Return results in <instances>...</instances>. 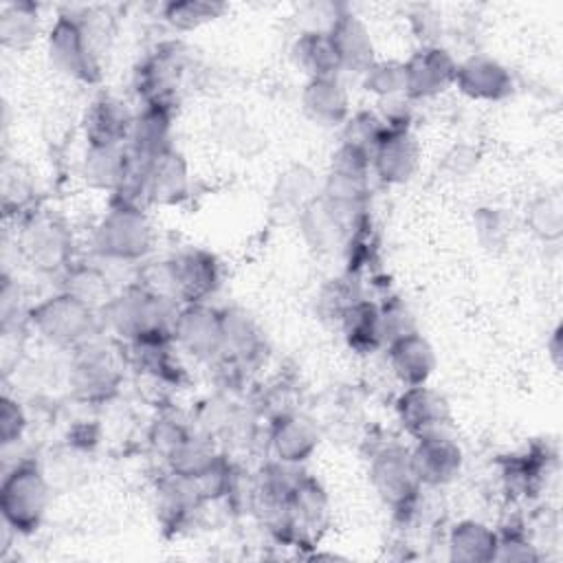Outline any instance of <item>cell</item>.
<instances>
[{
  "mask_svg": "<svg viewBox=\"0 0 563 563\" xmlns=\"http://www.w3.org/2000/svg\"><path fill=\"white\" fill-rule=\"evenodd\" d=\"M321 431L317 422L301 411H284L271 418L268 449L277 462L299 466L319 446Z\"/></svg>",
  "mask_w": 563,
  "mask_h": 563,
  "instance_id": "16",
  "label": "cell"
},
{
  "mask_svg": "<svg viewBox=\"0 0 563 563\" xmlns=\"http://www.w3.org/2000/svg\"><path fill=\"white\" fill-rule=\"evenodd\" d=\"M361 220L363 213L336 207L321 194L297 218L306 244L317 253H332L341 246H347Z\"/></svg>",
  "mask_w": 563,
  "mask_h": 563,
  "instance_id": "11",
  "label": "cell"
},
{
  "mask_svg": "<svg viewBox=\"0 0 563 563\" xmlns=\"http://www.w3.org/2000/svg\"><path fill=\"white\" fill-rule=\"evenodd\" d=\"M387 361L394 376L405 387L427 385L438 365L431 343L416 330L405 332L387 343Z\"/></svg>",
  "mask_w": 563,
  "mask_h": 563,
  "instance_id": "21",
  "label": "cell"
},
{
  "mask_svg": "<svg viewBox=\"0 0 563 563\" xmlns=\"http://www.w3.org/2000/svg\"><path fill=\"white\" fill-rule=\"evenodd\" d=\"M53 484L35 460L18 462L0 484L2 521L18 534H33L48 510Z\"/></svg>",
  "mask_w": 563,
  "mask_h": 563,
  "instance_id": "3",
  "label": "cell"
},
{
  "mask_svg": "<svg viewBox=\"0 0 563 563\" xmlns=\"http://www.w3.org/2000/svg\"><path fill=\"white\" fill-rule=\"evenodd\" d=\"M29 323L46 343L73 352L97 341L103 328V317L90 303L59 290L29 310Z\"/></svg>",
  "mask_w": 563,
  "mask_h": 563,
  "instance_id": "2",
  "label": "cell"
},
{
  "mask_svg": "<svg viewBox=\"0 0 563 563\" xmlns=\"http://www.w3.org/2000/svg\"><path fill=\"white\" fill-rule=\"evenodd\" d=\"M499 534L484 521L462 519L446 539L449 559L457 563H490L497 556Z\"/></svg>",
  "mask_w": 563,
  "mask_h": 563,
  "instance_id": "28",
  "label": "cell"
},
{
  "mask_svg": "<svg viewBox=\"0 0 563 563\" xmlns=\"http://www.w3.org/2000/svg\"><path fill=\"white\" fill-rule=\"evenodd\" d=\"M464 97L473 101H504L515 92V79L510 70L486 53H475L464 62H457L455 84Z\"/></svg>",
  "mask_w": 563,
  "mask_h": 563,
  "instance_id": "17",
  "label": "cell"
},
{
  "mask_svg": "<svg viewBox=\"0 0 563 563\" xmlns=\"http://www.w3.org/2000/svg\"><path fill=\"white\" fill-rule=\"evenodd\" d=\"M95 253L101 260L134 264L154 249V227L145 209L132 202H112L92 235Z\"/></svg>",
  "mask_w": 563,
  "mask_h": 563,
  "instance_id": "4",
  "label": "cell"
},
{
  "mask_svg": "<svg viewBox=\"0 0 563 563\" xmlns=\"http://www.w3.org/2000/svg\"><path fill=\"white\" fill-rule=\"evenodd\" d=\"M548 350H550V356H552V363L554 367L561 365V328L556 325L550 341H548Z\"/></svg>",
  "mask_w": 563,
  "mask_h": 563,
  "instance_id": "45",
  "label": "cell"
},
{
  "mask_svg": "<svg viewBox=\"0 0 563 563\" xmlns=\"http://www.w3.org/2000/svg\"><path fill=\"white\" fill-rule=\"evenodd\" d=\"M369 172H372V152L369 150H365L356 143H350V141H341V145L332 152L328 174L369 183Z\"/></svg>",
  "mask_w": 563,
  "mask_h": 563,
  "instance_id": "40",
  "label": "cell"
},
{
  "mask_svg": "<svg viewBox=\"0 0 563 563\" xmlns=\"http://www.w3.org/2000/svg\"><path fill=\"white\" fill-rule=\"evenodd\" d=\"M167 273L174 299L183 303H207L222 284V268L213 253L205 249H185L167 260Z\"/></svg>",
  "mask_w": 563,
  "mask_h": 563,
  "instance_id": "10",
  "label": "cell"
},
{
  "mask_svg": "<svg viewBox=\"0 0 563 563\" xmlns=\"http://www.w3.org/2000/svg\"><path fill=\"white\" fill-rule=\"evenodd\" d=\"M40 35V13L31 2L4 4L0 13V42L4 48H29Z\"/></svg>",
  "mask_w": 563,
  "mask_h": 563,
  "instance_id": "34",
  "label": "cell"
},
{
  "mask_svg": "<svg viewBox=\"0 0 563 563\" xmlns=\"http://www.w3.org/2000/svg\"><path fill=\"white\" fill-rule=\"evenodd\" d=\"M68 389L75 400L86 405H106L123 387L125 372L121 358L99 341L73 350L66 372Z\"/></svg>",
  "mask_w": 563,
  "mask_h": 563,
  "instance_id": "6",
  "label": "cell"
},
{
  "mask_svg": "<svg viewBox=\"0 0 563 563\" xmlns=\"http://www.w3.org/2000/svg\"><path fill=\"white\" fill-rule=\"evenodd\" d=\"M51 64L66 77L81 84H99L103 77L101 57L92 29L75 13H59L46 37Z\"/></svg>",
  "mask_w": 563,
  "mask_h": 563,
  "instance_id": "5",
  "label": "cell"
},
{
  "mask_svg": "<svg viewBox=\"0 0 563 563\" xmlns=\"http://www.w3.org/2000/svg\"><path fill=\"white\" fill-rule=\"evenodd\" d=\"M363 88L376 97L405 95V62L376 59L363 73Z\"/></svg>",
  "mask_w": 563,
  "mask_h": 563,
  "instance_id": "38",
  "label": "cell"
},
{
  "mask_svg": "<svg viewBox=\"0 0 563 563\" xmlns=\"http://www.w3.org/2000/svg\"><path fill=\"white\" fill-rule=\"evenodd\" d=\"M205 501L196 479L167 473L156 484V515L167 530H180Z\"/></svg>",
  "mask_w": 563,
  "mask_h": 563,
  "instance_id": "25",
  "label": "cell"
},
{
  "mask_svg": "<svg viewBox=\"0 0 563 563\" xmlns=\"http://www.w3.org/2000/svg\"><path fill=\"white\" fill-rule=\"evenodd\" d=\"M339 325L343 330L347 347L356 354H374L387 343L380 319V306L369 299L361 297L358 301H354L341 317Z\"/></svg>",
  "mask_w": 563,
  "mask_h": 563,
  "instance_id": "27",
  "label": "cell"
},
{
  "mask_svg": "<svg viewBox=\"0 0 563 563\" xmlns=\"http://www.w3.org/2000/svg\"><path fill=\"white\" fill-rule=\"evenodd\" d=\"M319 196L314 176L303 165H292L284 174H279L273 196H271V211L282 220H297L303 209Z\"/></svg>",
  "mask_w": 563,
  "mask_h": 563,
  "instance_id": "29",
  "label": "cell"
},
{
  "mask_svg": "<svg viewBox=\"0 0 563 563\" xmlns=\"http://www.w3.org/2000/svg\"><path fill=\"white\" fill-rule=\"evenodd\" d=\"M183 70L185 57L176 44H163L147 53V57L134 70V88L143 103L172 106Z\"/></svg>",
  "mask_w": 563,
  "mask_h": 563,
  "instance_id": "13",
  "label": "cell"
},
{
  "mask_svg": "<svg viewBox=\"0 0 563 563\" xmlns=\"http://www.w3.org/2000/svg\"><path fill=\"white\" fill-rule=\"evenodd\" d=\"M495 561H539V552L521 530H510L499 534Z\"/></svg>",
  "mask_w": 563,
  "mask_h": 563,
  "instance_id": "44",
  "label": "cell"
},
{
  "mask_svg": "<svg viewBox=\"0 0 563 563\" xmlns=\"http://www.w3.org/2000/svg\"><path fill=\"white\" fill-rule=\"evenodd\" d=\"M420 167V145L407 125H391L372 150V172L385 185L409 183Z\"/></svg>",
  "mask_w": 563,
  "mask_h": 563,
  "instance_id": "18",
  "label": "cell"
},
{
  "mask_svg": "<svg viewBox=\"0 0 563 563\" xmlns=\"http://www.w3.org/2000/svg\"><path fill=\"white\" fill-rule=\"evenodd\" d=\"M26 429V416H24V409L22 405L11 398L9 394L2 396L0 400V440L2 444H13L22 438Z\"/></svg>",
  "mask_w": 563,
  "mask_h": 563,
  "instance_id": "43",
  "label": "cell"
},
{
  "mask_svg": "<svg viewBox=\"0 0 563 563\" xmlns=\"http://www.w3.org/2000/svg\"><path fill=\"white\" fill-rule=\"evenodd\" d=\"M218 457L220 453L216 451V444L209 433L187 429L185 435L167 451L163 460L169 473H176L187 479H198Z\"/></svg>",
  "mask_w": 563,
  "mask_h": 563,
  "instance_id": "31",
  "label": "cell"
},
{
  "mask_svg": "<svg viewBox=\"0 0 563 563\" xmlns=\"http://www.w3.org/2000/svg\"><path fill=\"white\" fill-rule=\"evenodd\" d=\"M224 323V361H233L240 367H251L262 361L266 354V339L257 321L240 310V308H224L222 310Z\"/></svg>",
  "mask_w": 563,
  "mask_h": 563,
  "instance_id": "24",
  "label": "cell"
},
{
  "mask_svg": "<svg viewBox=\"0 0 563 563\" xmlns=\"http://www.w3.org/2000/svg\"><path fill=\"white\" fill-rule=\"evenodd\" d=\"M172 297L152 292L141 284H130L117 292L101 310L103 325L128 345L172 341L176 306Z\"/></svg>",
  "mask_w": 563,
  "mask_h": 563,
  "instance_id": "1",
  "label": "cell"
},
{
  "mask_svg": "<svg viewBox=\"0 0 563 563\" xmlns=\"http://www.w3.org/2000/svg\"><path fill=\"white\" fill-rule=\"evenodd\" d=\"M389 128L391 123L374 112H356L352 119L345 121L343 141L356 143L372 152L378 145V141L389 132Z\"/></svg>",
  "mask_w": 563,
  "mask_h": 563,
  "instance_id": "42",
  "label": "cell"
},
{
  "mask_svg": "<svg viewBox=\"0 0 563 563\" xmlns=\"http://www.w3.org/2000/svg\"><path fill=\"white\" fill-rule=\"evenodd\" d=\"M172 341L198 361L224 356L222 310L209 303H183L176 310Z\"/></svg>",
  "mask_w": 563,
  "mask_h": 563,
  "instance_id": "9",
  "label": "cell"
},
{
  "mask_svg": "<svg viewBox=\"0 0 563 563\" xmlns=\"http://www.w3.org/2000/svg\"><path fill=\"white\" fill-rule=\"evenodd\" d=\"M290 57L295 66L308 75V79L336 77L341 73L334 46L325 29L301 31L290 46Z\"/></svg>",
  "mask_w": 563,
  "mask_h": 563,
  "instance_id": "30",
  "label": "cell"
},
{
  "mask_svg": "<svg viewBox=\"0 0 563 563\" xmlns=\"http://www.w3.org/2000/svg\"><path fill=\"white\" fill-rule=\"evenodd\" d=\"M325 31L334 46L341 70L363 75L376 62L374 40L358 15L350 11H339L334 13Z\"/></svg>",
  "mask_w": 563,
  "mask_h": 563,
  "instance_id": "19",
  "label": "cell"
},
{
  "mask_svg": "<svg viewBox=\"0 0 563 563\" xmlns=\"http://www.w3.org/2000/svg\"><path fill=\"white\" fill-rule=\"evenodd\" d=\"M18 242L26 262L42 273H64L73 264V233L55 216L31 213Z\"/></svg>",
  "mask_w": 563,
  "mask_h": 563,
  "instance_id": "8",
  "label": "cell"
},
{
  "mask_svg": "<svg viewBox=\"0 0 563 563\" xmlns=\"http://www.w3.org/2000/svg\"><path fill=\"white\" fill-rule=\"evenodd\" d=\"M227 11L222 2L207 0H180L167 2L163 7V20L176 31H194L207 22H213Z\"/></svg>",
  "mask_w": 563,
  "mask_h": 563,
  "instance_id": "37",
  "label": "cell"
},
{
  "mask_svg": "<svg viewBox=\"0 0 563 563\" xmlns=\"http://www.w3.org/2000/svg\"><path fill=\"white\" fill-rule=\"evenodd\" d=\"M134 114L114 95H99L84 114V139L88 147L128 145Z\"/></svg>",
  "mask_w": 563,
  "mask_h": 563,
  "instance_id": "20",
  "label": "cell"
},
{
  "mask_svg": "<svg viewBox=\"0 0 563 563\" xmlns=\"http://www.w3.org/2000/svg\"><path fill=\"white\" fill-rule=\"evenodd\" d=\"M358 299H361V292L356 288V279L352 275H345V277L330 279L321 288L317 297V308L325 319H334L339 323L345 310Z\"/></svg>",
  "mask_w": 563,
  "mask_h": 563,
  "instance_id": "39",
  "label": "cell"
},
{
  "mask_svg": "<svg viewBox=\"0 0 563 563\" xmlns=\"http://www.w3.org/2000/svg\"><path fill=\"white\" fill-rule=\"evenodd\" d=\"M367 475L376 495L394 510L396 517L411 515L422 486L413 473L407 446L385 444L374 451Z\"/></svg>",
  "mask_w": 563,
  "mask_h": 563,
  "instance_id": "7",
  "label": "cell"
},
{
  "mask_svg": "<svg viewBox=\"0 0 563 563\" xmlns=\"http://www.w3.org/2000/svg\"><path fill=\"white\" fill-rule=\"evenodd\" d=\"M136 163L139 161L128 145L88 147L81 163V174L90 187L112 191L117 196L130 183Z\"/></svg>",
  "mask_w": 563,
  "mask_h": 563,
  "instance_id": "22",
  "label": "cell"
},
{
  "mask_svg": "<svg viewBox=\"0 0 563 563\" xmlns=\"http://www.w3.org/2000/svg\"><path fill=\"white\" fill-rule=\"evenodd\" d=\"M457 62L438 46L424 44L405 62V95L409 99H433L455 84Z\"/></svg>",
  "mask_w": 563,
  "mask_h": 563,
  "instance_id": "12",
  "label": "cell"
},
{
  "mask_svg": "<svg viewBox=\"0 0 563 563\" xmlns=\"http://www.w3.org/2000/svg\"><path fill=\"white\" fill-rule=\"evenodd\" d=\"M172 341H163V343H141V345H130L132 358L134 363L141 367L143 374L152 376L154 380L161 383H176L180 380V367L172 356L169 350Z\"/></svg>",
  "mask_w": 563,
  "mask_h": 563,
  "instance_id": "36",
  "label": "cell"
},
{
  "mask_svg": "<svg viewBox=\"0 0 563 563\" xmlns=\"http://www.w3.org/2000/svg\"><path fill=\"white\" fill-rule=\"evenodd\" d=\"M301 110L317 125H341L350 119L347 90L336 77L308 79L301 90Z\"/></svg>",
  "mask_w": 563,
  "mask_h": 563,
  "instance_id": "26",
  "label": "cell"
},
{
  "mask_svg": "<svg viewBox=\"0 0 563 563\" xmlns=\"http://www.w3.org/2000/svg\"><path fill=\"white\" fill-rule=\"evenodd\" d=\"M526 224L541 242H556L563 235V202L556 191L539 194L526 209Z\"/></svg>",
  "mask_w": 563,
  "mask_h": 563,
  "instance_id": "35",
  "label": "cell"
},
{
  "mask_svg": "<svg viewBox=\"0 0 563 563\" xmlns=\"http://www.w3.org/2000/svg\"><path fill=\"white\" fill-rule=\"evenodd\" d=\"M394 409L400 427L413 440L431 433H442L451 420L446 398L427 385L405 387L396 398Z\"/></svg>",
  "mask_w": 563,
  "mask_h": 563,
  "instance_id": "15",
  "label": "cell"
},
{
  "mask_svg": "<svg viewBox=\"0 0 563 563\" xmlns=\"http://www.w3.org/2000/svg\"><path fill=\"white\" fill-rule=\"evenodd\" d=\"M545 473H548V451H541L537 446L519 455H510L501 468L504 484L508 493H512L515 497L537 495L543 486Z\"/></svg>",
  "mask_w": 563,
  "mask_h": 563,
  "instance_id": "32",
  "label": "cell"
},
{
  "mask_svg": "<svg viewBox=\"0 0 563 563\" xmlns=\"http://www.w3.org/2000/svg\"><path fill=\"white\" fill-rule=\"evenodd\" d=\"M128 147L139 161H150L158 154L174 150V145H172V106L143 103L141 112L134 114Z\"/></svg>",
  "mask_w": 563,
  "mask_h": 563,
  "instance_id": "23",
  "label": "cell"
},
{
  "mask_svg": "<svg viewBox=\"0 0 563 563\" xmlns=\"http://www.w3.org/2000/svg\"><path fill=\"white\" fill-rule=\"evenodd\" d=\"M62 277H64L62 290L79 297L81 301L90 303L99 312L117 295L112 290V284H110V277L106 275V271H101L99 266H92V264H70L62 273Z\"/></svg>",
  "mask_w": 563,
  "mask_h": 563,
  "instance_id": "33",
  "label": "cell"
},
{
  "mask_svg": "<svg viewBox=\"0 0 563 563\" xmlns=\"http://www.w3.org/2000/svg\"><path fill=\"white\" fill-rule=\"evenodd\" d=\"M475 233L486 249H504L512 235V220L504 209L482 207L473 216Z\"/></svg>",
  "mask_w": 563,
  "mask_h": 563,
  "instance_id": "41",
  "label": "cell"
},
{
  "mask_svg": "<svg viewBox=\"0 0 563 563\" xmlns=\"http://www.w3.org/2000/svg\"><path fill=\"white\" fill-rule=\"evenodd\" d=\"M413 473L420 486L438 488L455 482L464 466L462 446L444 431L418 438L409 449Z\"/></svg>",
  "mask_w": 563,
  "mask_h": 563,
  "instance_id": "14",
  "label": "cell"
}]
</instances>
